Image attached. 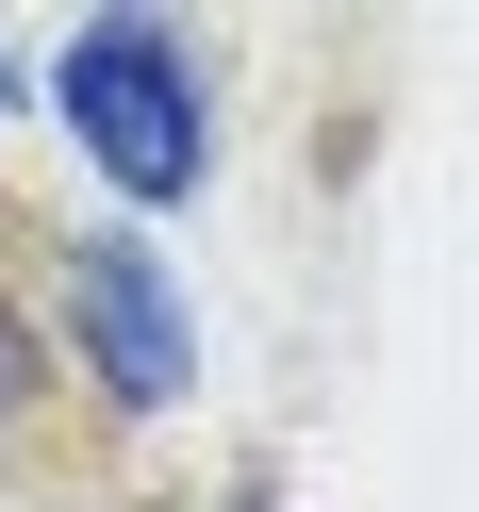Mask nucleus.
Returning a JSON list of instances; mask_svg holds the SVG:
<instances>
[{
  "label": "nucleus",
  "mask_w": 479,
  "mask_h": 512,
  "mask_svg": "<svg viewBox=\"0 0 479 512\" xmlns=\"http://www.w3.org/2000/svg\"><path fill=\"white\" fill-rule=\"evenodd\" d=\"M50 100L100 149V182H133V199H182L199 182V67H182L166 17H83L67 67H50Z\"/></svg>",
  "instance_id": "nucleus-1"
},
{
  "label": "nucleus",
  "mask_w": 479,
  "mask_h": 512,
  "mask_svg": "<svg viewBox=\"0 0 479 512\" xmlns=\"http://www.w3.org/2000/svg\"><path fill=\"white\" fill-rule=\"evenodd\" d=\"M34 397V331H17V314H0V413Z\"/></svg>",
  "instance_id": "nucleus-3"
},
{
  "label": "nucleus",
  "mask_w": 479,
  "mask_h": 512,
  "mask_svg": "<svg viewBox=\"0 0 479 512\" xmlns=\"http://www.w3.org/2000/svg\"><path fill=\"white\" fill-rule=\"evenodd\" d=\"M248 512H265V496H248Z\"/></svg>",
  "instance_id": "nucleus-4"
},
{
  "label": "nucleus",
  "mask_w": 479,
  "mask_h": 512,
  "mask_svg": "<svg viewBox=\"0 0 479 512\" xmlns=\"http://www.w3.org/2000/svg\"><path fill=\"white\" fill-rule=\"evenodd\" d=\"M67 298H83V347H100V397H116V413H166L182 380H199V331H182V281L149 265L133 232L67 248Z\"/></svg>",
  "instance_id": "nucleus-2"
}]
</instances>
